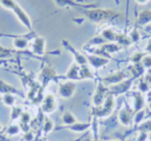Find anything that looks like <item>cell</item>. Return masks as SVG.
I'll use <instances>...</instances> for the list:
<instances>
[{
  "label": "cell",
  "instance_id": "1",
  "mask_svg": "<svg viewBox=\"0 0 151 141\" xmlns=\"http://www.w3.org/2000/svg\"><path fill=\"white\" fill-rule=\"evenodd\" d=\"M42 109L46 113H50L54 111L55 109V100L52 95H48V97L45 99L42 106Z\"/></svg>",
  "mask_w": 151,
  "mask_h": 141
},
{
  "label": "cell",
  "instance_id": "2",
  "mask_svg": "<svg viewBox=\"0 0 151 141\" xmlns=\"http://www.w3.org/2000/svg\"><path fill=\"white\" fill-rule=\"evenodd\" d=\"M72 87H73V84H65L64 86H62L60 88V94H61V96L62 97H65V98L70 97L72 95L73 92V89H70Z\"/></svg>",
  "mask_w": 151,
  "mask_h": 141
},
{
  "label": "cell",
  "instance_id": "3",
  "mask_svg": "<svg viewBox=\"0 0 151 141\" xmlns=\"http://www.w3.org/2000/svg\"><path fill=\"white\" fill-rule=\"evenodd\" d=\"M19 132V128L16 125H11L7 130V133L9 135H16Z\"/></svg>",
  "mask_w": 151,
  "mask_h": 141
},
{
  "label": "cell",
  "instance_id": "4",
  "mask_svg": "<svg viewBox=\"0 0 151 141\" xmlns=\"http://www.w3.org/2000/svg\"><path fill=\"white\" fill-rule=\"evenodd\" d=\"M4 101L7 106H12L14 103V98L11 95H4Z\"/></svg>",
  "mask_w": 151,
  "mask_h": 141
},
{
  "label": "cell",
  "instance_id": "5",
  "mask_svg": "<svg viewBox=\"0 0 151 141\" xmlns=\"http://www.w3.org/2000/svg\"><path fill=\"white\" fill-rule=\"evenodd\" d=\"M51 128H52V123H51V121L49 120V119H46L45 125H44V131L46 132H50L51 130Z\"/></svg>",
  "mask_w": 151,
  "mask_h": 141
},
{
  "label": "cell",
  "instance_id": "6",
  "mask_svg": "<svg viewBox=\"0 0 151 141\" xmlns=\"http://www.w3.org/2000/svg\"><path fill=\"white\" fill-rule=\"evenodd\" d=\"M34 139L33 134L30 132H26L25 135H24V140L26 141H32Z\"/></svg>",
  "mask_w": 151,
  "mask_h": 141
},
{
  "label": "cell",
  "instance_id": "7",
  "mask_svg": "<svg viewBox=\"0 0 151 141\" xmlns=\"http://www.w3.org/2000/svg\"><path fill=\"white\" fill-rule=\"evenodd\" d=\"M1 129H2V127H1V124H0V131H1Z\"/></svg>",
  "mask_w": 151,
  "mask_h": 141
}]
</instances>
